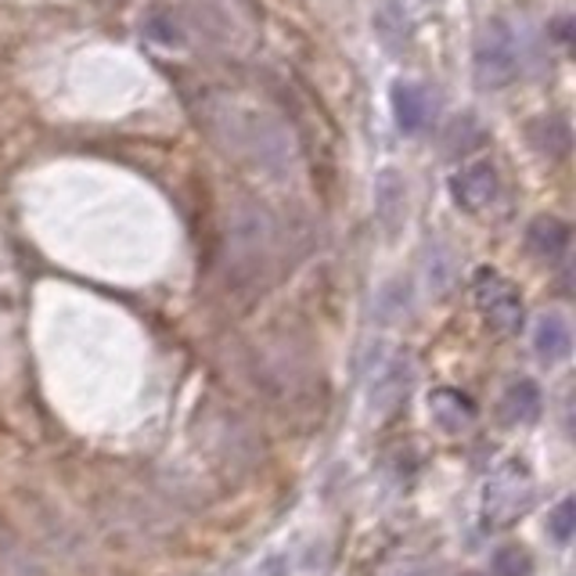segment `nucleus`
I'll return each mask as SVG.
<instances>
[{"label": "nucleus", "instance_id": "nucleus-18", "mask_svg": "<svg viewBox=\"0 0 576 576\" xmlns=\"http://www.w3.org/2000/svg\"><path fill=\"white\" fill-rule=\"evenodd\" d=\"M145 33L152 36L156 44H181V30H177V22L167 11H152V15L145 19Z\"/></svg>", "mask_w": 576, "mask_h": 576}, {"label": "nucleus", "instance_id": "nucleus-9", "mask_svg": "<svg viewBox=\"0 0 576 576\" xmlns=\"http://www.w3.org/2000/svg\"><path fill=\"white\" fill-rule=\"evenodd\" d=\"M375 216H378V224L390 231V235L404 224V216H407V188H404V177L396 170H382L378 173V181H375Z\"/></svg>", "mask_w": 576, "mask_h": 576}, {"label": "nucleus", "instance_id": "nucleus-5", "mask_svg": "<svg viewBox=\"0 0 576 576\" xmlns=\"http://www.w3.org/2000/svg\"><path fill=\"white\" fill-rule=\"evenodd\" d=\"M425 404H429V418L436 422V429L447 433V436L469 433L472 425H476V418H479L472 396L461 393V390H455V386H436Z\"/></svg>", "mask_w": 576, "mask_h": 576}, {"label": "nucleus", "instance_id": "nucleus-11", "mask_svg": "<svg viewBox=\"0 0 576 576\" xmlns=\"http://www.w3.org/2000/svg\"><path fill=\"white\" fill-rule=\"evenodd\" d=\"M393 119L401 134H422L429 122V94L418 84H393Z\"/></svg>", "mask_w": 576, "mask_h": 576}, {"label": "nucleus", "instance_id": "nucleus-6", "mask_svg": "<svg viewBox=\"0 0 576 576\" xmlns=\"http://www.w3.org/2000/svg\"><path fill=\"white\" fill-rule=\"evenodd\" d=\"M533 353H537L544 364H562L573 353V328L558 310H544L541 318L533 321Z\"/></svg>", "mask_w": 576, "mask_h": 576}, {"label": "nucleus", "instance_id": "nucleus-2", "mask_svg": "<svg viewBox=\"0 0 576 576\" xmlns=\"http://www.w3.org/2000/svg\"><path fill=\"white\" fill-rule=\"evenodd\" d=\"M533 504V479L526 465L504 461L493 469V476L483 487V515L490 526H512L515 519H523Z\"/></svg>", "mask_w": 576, "mask_h": 576}, {"label": "nucleus", "instance_id": "nucleus-17", "mask_svg": "<svg viewBox=\"0 0 576 576\" xmlns=\"http://www.w3.org/2000/svg\"><path fill=\"white\" fill-rule=\"evenodd\" d=\"M547 533L555 537V544H569L576 537V498H562L547 512Z\"/></svg>", "mask_w": 576, "mask_h": 576}, {"label": "nucleus", "instance_id": "nucleus-12", "mask_svg": "<svg viewBox=\"0 0 576 576\" xmlns=\"http://www.w3.org/2000/svg\"><path fill=\"white\" fill-rule=\"evenodd\" d=\"M530 145L537 156L558 162L573 152V127L566 122V116H544L530 127Z\"/></svg>", "mask_w": 576, "mask_h": 576}, {"label": "nucleus", "instance_id": "nucleus-10", "mask_svg": "<svg viewBox=\"0 0 576 576\" xmlns=\"http://www.w3.org/2000/svg\"><path fill=\"white\" fill-rule=\"evenodd\" d=\"M410 378H415V372H410L407 356H396V361H390L378 372L375 386H372V407L375 410H393L396 404H404L407 390H410Z\"/></svg>", "mask_w": 576, "mask_h": 576}, {"label": "nucleus", "instance_id": "nucleus-7", "mask_svg": "<svg viewBox=\"0 0 576 576\" xmlns=\"http://www.w3.org/2000/svg\"><path fill=\"white\" fill-rule=\"evenodd\" d=\"M569 238L573 231L566 221H558V216H537V221H530L526 227V249L537 259H544V264H555V259L566 256Z\"/></svg>", "mask_w": 576, "mask_h": 576}, {"label": "nucleus", "instance_id": "nucleus-13", "mask_svg": "<svg viewBox=\"0 0 576 576\" xmlns=\"http://www.w3.org/2000/svg\"><path fill=\"white\" fill-rule=\"evenodd\" d=\"M375 33H378V44L386 47L390 54H404L410 47V22L404 15V8L396 0H386L378 11H375Z\"/></svg>", "mask_w": 576, "mask_h": 576}, {"label": "nucleus", "instance_id": "nucleus-15", "mask_svg": "<svg viewBox=\"0 0 576 576\" xmlns=\"http://www.w3.org/2000/svg\"><path fill=\"white\" fill-rule=\"evenodd\" d=\"M479 145H483V130L472 116H458L444 134V156H465Z\"/></svg>", "mask_w": 576, "mask_h": 576}, {"label": "nucleus", "instance_id": "nucleus-14", "mask_svg": "<svg viewBox=\"0 0 576 576\" xmlns=\"http://www.w3.org/2000/svg\"><path fill=\"white\" fill-rule=\"evenodd\" d=\"M425 281H429L433 296H447L450 288H455L458 264L447 245H429V249H425Z\"/></svg>", "mask_w": 576, "mask_h": 576}, {"label": "nucleus", "instance_id": "nucleus-4", "mask_svg": "<svg viewBox=\"0 0 576 576\" xmlns=\"http://www.w3.org/2000/svg\"><path fill=\"white\" fill-rule=\"evenodd\" d=\"M498 191H501L498 170H493V162L487 159L469 162V167L458 170L455 181H450V195H455V202L465 213H483L487 205L498 202Z\"/></svg>", "mask_w": 576, "mask_h": 576}, {"label": "nucleus", "instance_id": "nucleus-1", "mask_svg": "<svg viewBox=\"0 0 576 576\" xmlns=\"http://www.w3.org/2000/svg\"><path fill=\"white\" fill-rule=\"evenodd\" d=\"M476 84L483 90H501L519 76V40L504 19H490L476 36Z\"/></svg>", "mask_w": 576, "mask_h": 576}, {"label": "nucleus", "instance_id": "nucleus-16", "mask_svg": "<svg viewBox=\"0 0 576 576\" xmlns=\"http://www.w3.org/2000/svg\"><path fill=\"white\" fill-rule=\"evenodd\" d=\"M493 576H533V555L519 544H504L490 558Z\"/></svg>", "mask_w": 576, "mask_h": 576}, {"label": "nucleus", "instance_id": "nucleus-3", "mask_svg": "<svg viewBox=\"0 0 576 576\" xmlns=\"http://www.w3.org/2000/svg\"><path fill=\"white\" fill-rule=\"evenodd\" d=\"M472 299H476L479 313H483V321L498 335H515L519 328H523V318H526L523 296H519V288L493 267H479L472 274Z\"/></svg>", "mask_w": 576, "mask_h": 576}, {"label": "nucleus", "instance_id": "nucleus-8", "mask_svg": "<svg viewBox=\"0 0 576 576\" xmlns=\"http://www.w3.org/2000/svg\"><path fill=\"white\" fill-rule=\"evenodd\" d=\"M541 386L533 378H515L509 390H504L501 396V407H498V415L504 425H533L541 418Z\"/></svg>", "mask_w": 576, "mask_h": 576}, {"label": "nucleus", "instance_id": "nucleus-19", "mask_svg": "<svg viewBox=\"0 0 576 576\" xmlns=\"http://www.w3.org/2000/svg\"><path fill=\"white\" fill-rule=\"evenodd\" d=\"M465 576H479V573H465Z\"/></svg>", "mask_w": 576, "mask_h": 576}]
</instances>
